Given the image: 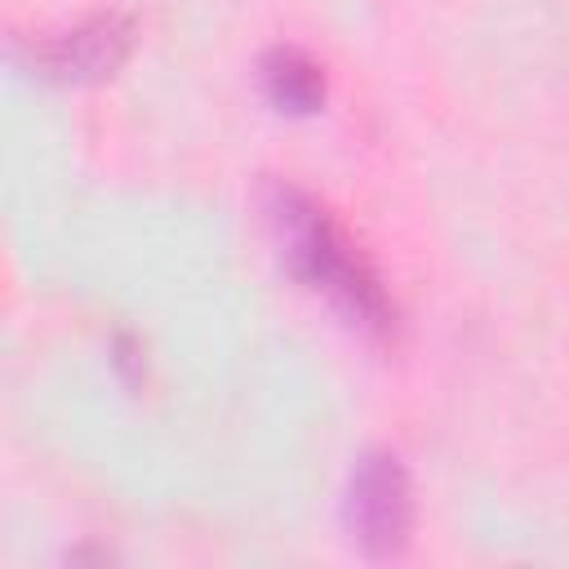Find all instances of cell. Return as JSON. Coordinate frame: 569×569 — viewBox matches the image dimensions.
I'll return each instance as SVG.
<instances>
[{"instance_id": "obj_1", "label": "cell", "mask_w": 569, "mask_h": 569, "mask_svg": "<svg viewBox=\"0 0 569 569\" xmlns=\"http://www.w3.org/2000/svg\"><path fill=\"white\" fill-rule=\"evenodd\" d=\"M267 213L280 231L284 258L289 267L320 289L351 325L382 333L391 325V302L382 280L373 276V267L351 249V240L338 231V222L298 187H271Z\"/></svg>"}, {"instance_id": "obj_2", "label": "cell", "mask_w": 569, "mask_h": 569, "mask_svg": "<svg viewBox=\"0 0 569 569\" xmlns=\"http://www.w3.org/2000/svg\"><path fill=\"white\" fill-rule=\"evenodd\" d=\"M347 529L365 556H400L413 529V489L396 453L373 449L356 462L347 485Z\"/></svg>"}, {"instance_id": "obj_3", "label": "cell", "mask_w": 569, "mask_h": 569, "mask_svg": "<svg viewBox=\"0 0 569 569\" xmlns=\"http://www.w3.org/2000/svg\"><path fill=\"white\" fill-rule=\"evenodd\" d=\"M133 44V22L124 13H98L67 36L36 49V62L58 80H98L111 76Z\"/></svg>"}, {"instance_id": "obj_4", "label": "cell", "mask_w": 569, "mask_h": 569, "mask_svg": "<svg viewBox=\"0 0 569 569\" xmlns=\"http://www.w3.org/2000/svg\"><path fill=\"white\" fill-rule=\"evenodd\" d=\"M262 84L284 111H316L325 102V76L302 49H271L262 62Z\"/></svg>"}]
</instances>
